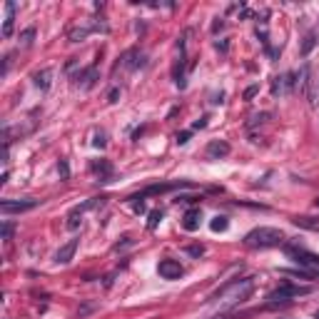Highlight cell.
Here are the masks:
<instances>
[{
	"label": "cell",
	"instance_id": "cell-6",
	"mask_svg": "<svg viewBox=\"0 0 319 319\" xmlns=\"http://www.w3.org/2000/svg\"><path fill=\"white\" fill-rule=\"evenodd\" d=\"M157 272H160L162 279H180L185 269H182V264H180L177 259H162V262L157 264Z\"/></svg>",
	"mask_w": 319,
	"mask_h": 319
},
{
	"label": "cell",
	"instance_id": "cell-21",
	"mask_svg": "<svg viewBox=\"0 0 319 319\" xmlns=\"http://www.w3.org/2000/svg\"><path fill=\"white\" fill-rule=\"evenodd\" d=\"M92 170H95V172H97L100 177H110V172H113V167H110V162H105V160H102L100 165H95Z\"/></svg>",
	"mask_w": 319,
	"mask_h": 319
},
{
	"label": "cell",
	"instance_id": "cell-26",
	"mask_svg": "<svg viewBox=\"0 0 319 319\" xmlns=\"http://www.w3.org/2000/svg\"><path fill=\"white\" fill-rule=\"evenodd\" d=\"M187 252H190L192 257H202L204 255V247H202V245H192V247H187Z\"/></svg>",
	"mask_w": 319,
	"mask_h": 319
},
{
	"label": "cell",
	"instance_id": "cell-15",
	"mask_svg": "<svg viewBox=\"0 0 319 319\" xmlns=\"http://www.w3.org/2000/svg\"><path fill=\"white\" fill-rule=\"evenodd\" d=\"M95 80H97V67H95V65H90L87 70L80 72V87H82V90H90V87L95 85Z\"/></svg>",
	"mask_w": 319,
	"mask_h": 319
},
{
	"label": "cell",
	"instance_id": "cell-29",
	"mask_svg": "<svg viewBox=\"0 0 319 319\" xmlns=\"http://www.w3.org/2000/svg\"><path fill=\"white\" fill-rule=\"evenodd\" d=\"M187 140H190V132H180L177 135V145H185Z\"/></svg>",
	"mask_w": 319,
	"mask_h": 319
},
{
	"label": "cell",
	"instance_id": "cell-28",
	"mask_svg": "<svg viewBox=\"0 0 319 319\" xmlns=\"http://www.w3.org/2000/svg\"><path fill=\"white\" fill-rule=\"evenodd\" d=\"M118 97H120V90H118V87H113V90H110V95H108V100H110V102H118Z\"/></svg>",
	"mask_w": 319,
	"mask_h": 319
},
{
	"label": "cell",
	"instance_id": "cell-20",
	"mask_svg": "<svg viewBox=\"0 0 319 319\" xmlns=\"http://www.w3.org/2000/svg\"><path fill=\"white\" fill-rule=\"evenodd\" d=\"M314 45H317V35H314V33H309V35L304 38V45H302V55H309Z\"/></svg>",
	"mask_w": 319,
	"mask_h": 319
},
{
	"label": "cell",
	"instance_id": "cell-14",
	"mask_svg": "<svg viewBox=\"0 0 319 319\" xmlns=\"http://www.w3.org/2000/svg\"><path fill=\"white\" fill-rule=\"evenodd\" d=\"M120 65H123V67H128V70L140 67V65H142V53H140V50H128V53L120 58Z\"/></svg>",
	"mask_w": 319,
	"mask_h": 319
},
{
	"label": "cell",
	"instance_id": "cell-2",
	"mask_svg": "<svg viewBox=\"0 0 319 319\" xmlns=\"http://www.w3.org/2000/svg\"><path fill=\"white\" fill-rule=\"evenodd\" d=\"M284 242L282 230L277 227H255L252 232L245 235V245L252 250H269V247H279Z\"/></svg>",
	"mask_w": 319,
	"mask_h": 319
},
{
	"label": "cell",
	"instance_id": "cell-16",
	"mask_svg": "<svg viewBox=\"0 0 319 319\" xmlns=\"http://www.w3.org/2000/svg\"><path fill=\"white\" fill-rule=\"evenodd\" d=\"M307 100H309V105L312 108H317L319 105V75H312L309 77V87H307Z\"/></svg>",
	"mask_w": 319,
	"mask_h": 319
},
{
	"label": "cell",
	"instance_id": "cell-4",
	"mask_svg": "<svg viewBox=\"0 0 319 319\" xmlns=\"http://www.w3.org/2000/svg\"><path fill=\"white\" fill-rule=\"evenodd\" d=\"M287 255L292 257L299 267L309 269V274H319V255H312V252H307V250H297V247H289Z\"/></svg>",
	"mask_w": 319,
	"mask_h": 319
},
{
	"label": "cell",
	"instance_id": "cell-7",
	"mask_svg": "<svg viewBox=\"0 0 319 319\" xmlns=\"http://www.w3.org/2000/svg\"><path fill=\"white\" fill-rule=\"evenodd\" d=\"M297 87V75L294 72H287L282 77H274V85H272V92L274 95H287Z\"/></svg>",
	"mask_w": 319,
	"mask_h": 319
},
{
	"label": "cell",
	"instance_id": "cell-27",
	"mask_svg": "<svg viewBox=\"0 0 319 319\" xmlns=\"http://www.w3.org/2000/svg\"><path fill=\"white\" fill-rule=\"evenodd\" d=\"M255 95H257V85H252V87H247V90H245V100H252Z\"/></svg>",
	"mask_w": 319,
	"mask_h": 319
},
{
	"label": "cell",
	"instance_id": "cell-31",
	"mask_svg": "<svg viewBox=\"0 0 319 319\" xmlns=\"http://www.w3.org/2000/svg\"><path fill=\"white\" fill-rule=\"evenodd\" d=\"M135 202H132V207H135V212H145V204L142 202H137V197H132Z\"/></svg>",
	"mask_w": 319,
	"mask_h": 319
},
{
	"label": "cell",
	"instance_id": "cell-9",
	"mask_svg": "<svg viewBox=\"0 0 319 319\" xmlns=\"http://www.w3.org/2000/svg\"><path fill=\"white\" fill-rule=\"evenodd\" d=\"M230 155V145L225 140H212L207 145V157L209 160H220V157H227Z\"/></svg>",
	"mask_w": 319,
	"mask_h": 319
},
{
	"label": "cell",
	"instance_id": "cell-25",
	"mask_svg": "<svg viewBox=\"0 0 319 319\" xmlns=\"http://www.w3.org/2000/svg\"><path fill=\"white\" fill-rule=\"evenodd\" d=\"M13 230H15V227H13L10 222H5V225H3V240H5V242L13 237Z\"/></svg>",
	"mask_w": 319,
	"mask_h": 319
},
{
	"label": "cell",
	"instance_id": "cell-33",
	"mask_svg": "<svg viewBox=\"0 0 319 319\" xmlns=\"http://www.w3.org/2000/svg\"><path fill=\"white\" fill-rule=\"evenodd\" d=\"M317 319H319V312H317Z\"/></svg>",
	"mask_w": 319,
	"mask_h": 319
},
{
	"label": "cell",
	"instance_id": "cell-12",
	"mask_svg": "<svg viewBox=\"0 0 319 319\" xmlns=\"http://www.w3.org/2000/svg\"><path fill=\"white\" fill-rule=\"evenodd\" d=\"M199 220H202V212H199V207H194V209H187V212H185V217H182V227H185L187 232H194V230L199 227Z\"/></svg>",
	"mask_w": 319,
	"mask_h": 319
},
{
	"label": "cell",
	"instance_id": "cell-22",
	"mask_svg": "<svg viewBox=\"0 0 319 319\" xmlns=\"http://www.w3.org/2000/svg\"><path fill=\"white\" fill-rule=\"evenodd\" d=\"M33 38H35V28H28V30H25V33L20 35V43H23V45L28 48V45L33 43Z\"/></svg>",
	"mask_w": 319,
	"mask_h": 319
},
{
	"label": "cell",
	"instance_id": "cell-3",
	"mask_svg": "<svg viewBox=\"0 0 319 319\" xmlns=\"http://www.w3.org/2000/svg\"><path fill=\"white\" fill-rule=\"evenodd\" d=\"M309 292H312L309 287L282 284V287H277L274 292H269V297H267V304H269V307H274V304H287V302H292L294 297H302V294H309Z\"/></svg>",
	"mask_w": 319,
	"mask_h": 319
},
{
	"label": "cell",
	"instance_id": "cell-10",
	"mask_svg": "<svg viewBox=\"0 0 319 319\" xmlns=\"http://www.w3.org/2000/svg\"><path fill=\"white\" fill-rule=\"evenodd\" d=\"M13 25H15V3H5V20H3V38L13 35Z\"/></svg>",
	"mask_w": 319,
	"mask_h": 319
},
{
	"label": "cell",
	"instance_id": "cell-17",
	"mask_svg": "<svg viewBox=\"0 0 319 319\" xmlns=\"http://www.w3.org/2000/svg\"><path fill=\"white\" fill-rule=\"evenodd\" d=\"M92 30H100V25H85V28H75V30H70V43H80V40H85Z\"/></svg>",
	"mask_w": 319,
	"mask_h": 319
},
{
	"label": "cell",
	"instance_id": "cell-18",
	"mask_svg": "<svg viewBox=\"0 0 319 319\" xmlns=\"http://www.w3.org/2000/svg\"><path fill=\"white\" fill-rule=\"evenodd\" d=\"M50 77H53V70H40V72L35 75V87L48 90V87H50Z\"/></svg>",
	"mask_w": 319,
	"mask_h": 319
},
{
	"label": "cell",
	"instance_id": "cell-1",
	"mask_svg": "<svg viewBox=\"0 0 319 319\" xmlns=\"http://www.w3.org/2000/svg\"><path fill=\"white\" fill-rule=\"evenodd\" d=\"M252 289H255V279H252V277H247V279L230 282V284H227V287H222V289H220L212 299L220 304V309H230V307H235V304H240V302L250 299Z\"/></svg>",
	"mask_w": 319,
	"mask_h": 319
},
{
	"label": "cell",
	"instance_id": "cell-5",
	"mask_svg": "<svg viewBox=\"0 0 319 319\" xmlns=\"http://www.w3.org/2000/svg\"><path fill=\"white\" fill-rule=\"evenodd\" d=\"M38 207V199H3L0 202V209L3 215H13V212H28Z\"/></svg>",
	"mask_w": 319,
	"mask_h": 319
},
{
	"label": "cell",
	"instance_id": "cell-11",
	"mask_svg": "<svg viewBox=\"0 0 319 319\" xmlns=\"http://www.w3.org/2000/svg\"><path fill=\"white\" fill-rule=\"evenodd\" d=\"M75 250H77V240H70V242H65L63 247L58 250V255H55V262H58V264H67V262L75 257Z\"/></svg>",
	"mask_w": 319,
	"mask_h": 319
},
{
	"label": "cell",
	"instance_id": "cell-19",
	"mask_svg": "<svg viewBox=\"0 0 319 319\" xmlns=\"http://www.w3.org/2000/svg\"><path fill=\"white\" fill-rule=\"evenodd\" d=\"M227 227H230V220L222 217V215H217V217L209 222V230H212V232H225Z\"/></svg>",
	"mask_w": 319,
	"mask_h": 319
},
{
	"label": "cell",
	"instance_id": "cell-8",
	"mask_svg": "<svg viewBox=\"0 0 319 319\" xmlns=\"http://www.w3.org/2000/svg\"><path fill=\"white\" fill-rule=\"evenodd\" d=\"M95 202H97V199H87V202H82V204L72 207V209H70V215H67V230H77V227H80V217H82L90 207H95Z\"/></svg>",
	"mask_w": 319,
	"mask_h": 319
},
{
	"label": "cell",
	"instance_id": "cell-13",
	"mask_svg": "<svg viewBox=\"0 0 319 319\" xmlns=\"http://www.w3.org/2000/svg\"><path fill=\"white\" fill-rule=\"evenodd\" d=\"M292 222L302 230H312V232H319V217H307V215H297L292 217Z\"/></svg>",
	"mask_w": 319,
	"mask_h": 319
},
{
	"label": "cell",
	"instance_id": "cell-32",
	"mask_svg": "<svg viewBox=\"0 0 319 319\" xmlns=\"http://www.w3.org/2000/svg\"><path fill=\"white\" fill-rule=\"evenodd\" d=\"M204 125H207V118H202V120H197V123H194L192 128H194V130H199V128H204Z\"/></svg>",
	"mask_w": 319,
	"mask_h": 319
},
{
	"label": "cell",
	"instance_id": "cell-24",
	"mask_svg": "<svg viewBox=\"0 0 319 319\" xmlns=\"http://www.w3.org/2000/svg\"><path fill=\"white\" fill-rule=\"evenodd\" d=\"M58 172H60V177H63V180H67V177H70V167H67V162H65V160H60Z\"/></svg>",
	"mask_w": 319,
	"mask_h": 319
},
{
	"label": "cell",
	"instance_id": "cell-23",
	"mask_svg": "<svg viewBox=\"0 0 319 319\" xmlns=\"http://www.w3.org/2000/svg\"><path fill=\"white\" fill-rule=\"evenodd\" d=\"M160 220H162V212H160V209H152V212H150V222H147V227H150V230H155Z\"/></svg>",
	"mask_w": 319,
	"mask_h": 319
},
{
	"label": "cell",
	"instance_id": "cell-30",
	"mask_svg": "<svg viewBox=\"0 0 319 319\" xmlns=\"http://www.w3.org/2000/svg\"><path fill=\"white\" fill-rule=\"evenodd\" d=\"M92 145H95V147H102V145H105V132H100V135H97V140H95Z\"/></svg>",
	"mask_w": 319,
	"mask_h": 319
}]
</instances>
